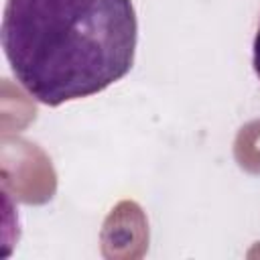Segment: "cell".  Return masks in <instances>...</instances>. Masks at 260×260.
I'll use <instances>...</instances> for the list:
<instances>
[{
  "mask_svg": "<svg viewBox=\"0 0 260 260\" xmlns=\"http://www.w3.org/2000/svg\"><path fill=\"white\" fill-rule=\"evenodd\" d=\"M132 0H6L2 49L18 85L39 104L104 91L134 63Z\"/></svg>",
  "mask_w": 260,
  "mask_h": 260,
  "instance_id": "1",
  "label": "cell"
},
{
  "mask_svg": "<svg viewBox=\"0 0 260 260\" xmlns=\"http://www.w3.org/2000/svg\"><path fill=\"white\" fill-rule=\"evenodd\" d=\"M252 65H254V71L260 79V24H258V30H256V37L252 43Z\"/></svg>",
  "mask_w": 260,
  "mask_h": 260,
  "instance_id": "2",
  "label": "cell"
}]
</instances>
